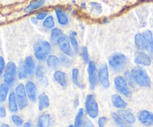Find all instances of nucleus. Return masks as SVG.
<instances>
[{
  "label": "nucleus",
  "mask_w": 153,
  "mask_h": 127,
  "mask_svg": "<svg viewBox=\"0 0 153 127\" xmlns=\"http://www.w3.org/2000/svg\"><path fill=\"white\" fill-rule=\"evenodd\" d=\"M131 76L134 83L142 87H149L151 80L146 70L142 67H135L131 71Z\"/></svg>",
  "instance_id": "f257e3e1"
},
{
  "label": "nucleus",
  "mask_w": 153,
  "mask_h": 127,
  "mask_svg": "<svg viewBox=\"0 0 153 127\" xmlns=\"http://www.w3.org/2000/svg\"><path fill=\"white\" fill-rule=\"evenodd\" d=\"M51 45L49 42L45 40H39L36 42L34 46V55L39 61H43L46 59L48 55L51 52Z\"/></svg>",
  "instance_id": "f03ea898"
},
{
  "label": "nucleus",
  "mask_w": 153,
  "mask_h": 127,
  "mask_svg": "<svg viewBox=\"0 0 153 127\" xmlns=\"http://www.w3.org/2000/svg\"><path fill=\"white\" fill-rule=\"evenodd\" d=\"M17 74V68L16 64L10 61L6 65L4 73V82L7 86H10L13 84Z\"/></svg>",
  "instance_id": "7ed1b4c3"
},
{
  "label": "nucleus",
  "mask_w": 153,
  "mask_h": 127,
  "mask_svg": "<svg viewBox=\"0 0 153 127\" xmlns=\"http://www.w3.org/2000/svg\"><path fill=\"white\" fill-rule=\"evenodd\" d=\"M127 62V58L124 54L120 53L114 54L110 57L108 59V63L110 66L114 71H121Z\"/></svg>",
  "instance_id": "20e7f679"
},
{
  "label": "nucleus",
  "mask_w": 153,
  "mask_h": 127,
  "mask_svg": "<svg viewBox=\"0 0 153 127\" xmlns=\"http://www.w3.org/2000/svg\"><path fill=\"white\" fill-rule=\"evenodd\" d=\"M85 109L86 112L90 117L96 118L99 115V106L95 97L93 95H88L85 101Z\"/></svg>",
  "instance_id": "39448f33"
},
{
  "label": "nucleus",
  "mask_w": 153,
  "mask_h": 127,
  "mask_svg": "<svg viewBox=\"0 0 153 127\" xmlns=\"http://www.w3.org/2000/svg\"><path fill=\"white\" fill-rule=\"evenodd\" d=\"M15 94H16L18 107L20 109H23L28 106V99H27L28 96H27L25 86L22 83H20L16 86L15 89Z\"/></svg>",
  "instance_id": "423d86ee"
},
{
  "label": "nucleus",
  "mask_w": 153,
  "mask_h": 127,
  "mask_svg": "<svg viewBox=\"0 0 153 127\" xmlns=\"http://www.w3.org/2000/svg\"><path fill=\"white\" fill-rule=\"evenodd\" d=\"M114 85L117 90L120 92L122 95L127 97V98L131 97V91L128 88L126 78H124L122 76H117L114 79Z\"/></svg>",
  "instance_id": "0eeeda50"
},
{
  "label": "nucleus",
  "mask_w": 153,
  "mask_h": 127,
  "mask_svg": "<svg viewBox=\"0 0 153 127\" xmlns=\"http://www.w3.org/2000/svg\"><path fill=\"white\" fill-rule=\"evenodd\" d=\"M57 44L60 50L68 57H73L74 52L70 47V39L67 36H61L57 40Z\"/></svg>",
  "instance_id": "6e6552de"
},
{
  "label": "nucleus",
  "mask_w": 153,
  "mask_h": 127,
  "mask_svg": "<svg viewBox=\"0 0 153 127\" xmlns=\"http://www.w3.org/2000/svg\"><path fill=\"white\" fill-rule=\"evenodd\" d=\"M98 78L102 86L105 89H108L110 86V81H109V74L108 68L106 64H102L100 66L98 71Z\"/></svg>",
  "instance_id": "1a4fd4ad"
},
{
  "label": "nucleus",
  "mask_w": 153,
  "mask_h": 127,
  "mask_svg": "<svg viewBox=\"0 0 153 127\" xmlns=\"http://www.w3.org/2000/svg\"><path fill=\"white\" fill-rule=\"evenodd\" d=\"M88 80H89L91 89H94L97 85V72L96 64L94 61H90L88 68Z\"/></svg>",
  "instance_id": "9d476101"
},
{
  "label": "nucleus",
  "mask_w": 153,
  "mask_h": 127,
  "mask_svg": "<svg viewBox=\"0 0 153 127\" xmlns=\"http://www.w3.org/2000/svg\"><path fill=\"white\" fill-rule=\"evenodd\" d=\"M139 121L146 126H151L153 125V113L147 110H142L137 115Z\"/></svg>",
  "instance_id": "9b49d317"
},
{
  "label": "nucleus",
  "mask_w": 153,
  "mask_h": 127,
  "mask_svg": "<svg viewBox=\"0 0 153 127\" xmlns=\"http://www.w3.org/2000/svg\"><path fill=\"white\" fill-rule=\"evenodd\" d=\"M134 62L137 65L149 66L152 63V59L149 55L144 52H137L134 57Z\"/></svg>",
  "instance_id": "f8f14e48"
},
{
  "label": "nucleus",
  "mask_w": 153,
  "mask_h": 127,
  "mask_svg": "<svg viewBox=\"0 0 153 127\" xmlns=\"http://www.w3.org/2000/svg\"><path fill=\"white\" fill-rule=\"evenodd\" d=\"M25 91L28 98L31 101H35L37 98V87L35 84L31 81H27L25 84Z\"/></svg>",
  "instance_id": "ddd939ff"
},
{
  "label": "nucleus",
  "mask_w": 153,
  "mask_h": 127,
  "mask_svg": "<svg viewBox=\"0 0 153 127\" xmlns=\"http://www.w3.org/2000/svg\"><path fill=\"white\" fill-rule=\"evenodd\" d=\"M143 37L146 43V49L149 53L153 54V35L149 30L143 31Z\"/></svg>",
  "instance_id": "4468645a"
},
{
  "label": "nucleus",
  "mask_w": 153,
  "mask_h": 127,
  "mask_svg": "<svg viewBox=\"0 0 153 127\" xmlns=\"http://www.w3.org/2000/svg\"><path fill=\"white\" fill-rule=\"evenodd\" d=\"M118 115L125 120L126 123L132 124L136 121L135 116L128 109H121L118 111Z\"/></svg>",
  "instance_id": "2eb2a0df"
},
{
  "label": "nucleus",
  "mask_w": 153,
  "mask_h": 127,
  "mask_svg": "<svg viewBox=\"0 0 153 127\" xmlns=\"http://www.w3.org/2000/svg\"><path fill=\"white\" fill-rule=\"evenodd\" d=\"M18 104L15 92L11 91L8 96V109L11 112H16L18 110Z\"/></svg>",
  "instance_id": "dca6fc26"
},
{
  "label": "nucleus",
  "mask_w": 153,
  "mask_h": 127,
  "mask_svg": "<svg viewBox=\"0 0 153 127\" xmlns=\"http://www.w3.org/2000/svg\"><path fill=\"white\" fill-rule=\"evenodd\" d=\"M55 13H56L58 22L60 25H66L68 24L69 17L64 10H62L61 8H56L55 9Z\"/></svg>",
  "instance_id": "f3484780"
},
{
  "label": "nucleus",
  "mask_w": 153,
  "mask_h": 127,
  "mask_svg": "<svg viewBox=\"0 0 153 127\" xmlns=\"http://www.w3.org/2000/svg\"><path fill=\"white\" fill-rule=\"evenodd\" d=\"M45 4V0H34L29 3L28 6L24 9V12L26 13H31L34 10L41 7Z\"/></svg>",
  "instance_id": "a211bd4d"
},
{
  "label": "nucleus",
  "mask_w": 153,
  "mask_h": 127,
  "mask_svg": "<svg viewBox=\"0 0 153 127\" xmlns=\"http://www.w3.org/2000/svg\"><path fill=\"white\" fill-rule=\"evenodd\" d=\"M112 104L115 108L117 109H125L127 106V104L122 98V97L119 95H112L111 98Z\"/></svg>",
  "instance_id": "6ab92c4d"
},
{
  "label": "nucleus",
  "mask_w": 153,
  "mask_h": 127,
  "mask_svg": "<svg viewBox=\"0 0 153 127\" xmlns=\"http://www.w3.org/2000/svg\"><path fill=\"white\" fill-rule=\"evenodd\" d=\"M25 68L28 74L29 75H32L35 71V64H34V61L32 57L28 56L25 58Z\"/></svg>",
  "instance_id": "aec40b11"
},
{
  "label": "nucleus",
  "mask_w": 153,
  "mask_h": 127,
  "mask_svg": "<svg viewBox=\"0 0 153 127\" xmlns=\"http://www.w3.org/2000/svg\"><path fill=\"white\" fill-rule=\"evenodd\" d=\"M51 122H52V119H51V117L49 115H42L38 119V121H37V126L49 127L50 126Z\"/></svg>",
  "instance_id": "412c9836"
},
{
  "label": "nucleus",
  "mask_w": 153,
  "mask_h": 127,
  "mask_svg": "<svg viewBox=\"0 0 153 127\" xmlns=\"http://www.w3.org/2000/svg\"><path fill=\"white\" fill-rule=\"evenodd\" d=\"M54 79L55 80V81L58 83H59V85H61V86H66L67 85V80H66V75L63 71H56L54 73Z\"/></svg>",
  "instance_id": "4be33fe9"
},
{
  "label": "nucleus",
  "mask_w": 153,
  "mask_h": 127,
  "mask_svg": "<svg viewBox=\"0 0 153 127\" xmlns=\"http://www.w3.org/2000/svg\"><path fill=\"white\" fill-rule=\"evenodd\" d=\"M39 101V110L42 111V110L47 109L49 106V97L45 94H42L39 96L38 98Z\"/></svg>",
  "instance_id": "5701e85b"
},
{
  "label": "nucleus",
  "mask_w": 153,
  "mask_h": 127,
  "mask_svg": "<svg viewBox=\"0 0 153 127\" xmlns=\"http://www.w3.org/2000/svg\"><path fill=\"white\" fill-rule=\"evenodd\" d=\"M134 43L135 46L138 50H143L146 48V43H145L144 38L143 34H137L134 37Z\"/></svg>",
  "instance_id": "b1692460"
},
{
  "label": "nucleus",
  "mask_w": 153,
  "mask_h": 127,
  "mask_svg": "<svg viewBox=\"0 0 153 127\" xmlns=\"http://www.w3.org/2000/svg\"><path fill=\"white\" fill-rule=\"evenodd\" d=\"M17 75L18 78H19V80H22V79L26 78L27 75H28L26 68H25V62H23V61L19 62L17 68Z\"/></svg>",
  "instance_id": "393cba45"
},
{
  "label": "nucleus",
  "mask_w": 153,
  "mask_h": 127,
  "mask_svg": "<svg viewBox=\"0 0 153 127\" xmlns=\"http://www.w3.org/2000/svg\"><path fill=\"white\" fill-rule=\"evenodd\" d=\"M9 92V86L6 83L0 85V103H4L7 99Z\"/></svg>",
  "instance_id": "a878e982"
},
{
  "label": "nucleus",
  "mask_w": 153,
  "mask_h": 127,
  "mask_svg": "<svg viewBox=\"0 0 153 127\" xmlns=\"http://www.w3.org/2000/svg\"><path fill=\"white\" fill-rule=\"evenodd\" d=\"M60 59L55 55H49L46 58L47 65L51 68H55L59 65Z\"/></svg>",
  "instance_id": "bb28decb"
},
{
  "label": "nucleus",
  "mask_w": 153,
  "mask_h": 127,
  "mask_svg": "<svg viewBox=\"0 0 153 127\" xmlns=\"http://www.w3.org/2000/svg\"><path fill=\"white\" fill-rule=\"evenodd\" d=\"M84 117V109H79L76 115V119H75L74 127H82V122H83Z\"/></svg>",
  "instance_id": "cd10ccee"
},
{
  "label": "nucleus",
  "mask_w": 153,
  "mask_h": 127,
  "mask_svg": "<svg viewBox=\"0 0 153 127\" xmlns=\"http://www.w3.org/2000/svg\"><path fill=\"white\" fill-rule=\"evenodd\" d=\"M111 116H112V118H113L114 121V123H116V125L117 126L126 127V123H125L126 122L125 120H124L123 119L122 117H121L118 114L114 112V113H112Z\"/></svg>",
  "instance_id": "c85d7f7f"
},
{
  "label": "nucleus",
  "mask_w": 153,
  "mask_h": 127,
  "mask_svg": "<svg viewBox=\"0 0 153 127\" xmlns=\"http://www.w3.org/2000/svg\"><path fill=\"white\" fill-rule=\"evenodd\" d=\"M43 25L44 28H47V29H52L55 26V20L52 16H49L46 17L43 22Z\"/></svg>",
  "instance_id": "c756f323"
},
{
  "label": "nucleus",
  "mask_w": 153,
  "mask_h": 127,
  "mask_svg": "<svg viewBox=\"0 0 153 127\" xmlns=\"http://www.w3.org/2000/svg\"><path fill=\"white\" fill-rule=\"evenodd\" d=\"M35 75L40 80H44L45 78V69L43 65H37L35 68Z\"/></svg>",
  "instance_id": "7c9ffc66"
},
{
  "label": "nucleus",
  "mask_w": 153,
  "mask_h": 127,
  "mask_svg": "<svg viewBox=\"0 0 153 127\" xmlns=\"http://www.w3.org/2000/svg\"><path fill=\"white\" fill-rule=\"evenodd\" d=\"M63 36V31L59 28H52L51 31V40L52 41L58 40L59 37Z\"/></svg>",
  "instance_id": "2f4dec72"
},
{
  "label": "nucleus",
  "mask_w": 153,
  "mask_h": 127,
  "mask_svg": "<svg viewBox=\"0 0 153 127\" xmlns=\"http://www.w3.org/2000/svg\"><path fill=\"white\" fill-rule=\"evenodd\" d=\"M72 79L75 85L79 87H81V83L79 79V70L77 68H73L72 71Z\"/></svg>",
  "instance_id": "473e14b6"
},
{
  "label": "nucleus",
  "mask_w": 153,
  "mask_h": 127,
  "mask_svg": "<svg viewBox=\"0 0 153 127\" xmlns=\"http://www.w3.org/2000/svg\"><path fill=\"white\" fill-rule=\"evenodd\" d=\"M69 39H70V42L73 48V50L75 51V52L78 53L79 50V43H78L77 40L75 38L74 36H72L70 35V38Z\"/></svg>",
  "instance_id": "72a5a7b5"
},
{
  "label": "nucleus",
  "mask_w": 153,
  "mask_h": 127,
  "mask_svg": "<svg viewBox=\"0 0 153 127\" xmlns=\"http://www.w3.org/2000/svg\"><path fill=\"white\" fill-rule=\"evenodd\" d=\"M11 120L13 121V123L16 125V126H20L21 125H22L23 123V120L19 116L16 115H13L11 116Z\"/></svg>",
  "instance_id": "f704fd0d"
},
{
  "label": "nucleus",
  "mask_w": 153,
  "mask_h": 127,
  "mask_svg": "<svg viewBox=\"0 0 153 127\" xmlns=\"http://www.w3.org/2000/svg\"><path fill=\"white\" fill-rule=\"evenodd\" d=\"M90 4H91V7H92V9L94 10V12H95L96 13H97V14H100V13H102L101 4H99V3L97 2H91Z\"/></svg>",
  "instance_id": "c9c22d12"
},
{
  "label": "nucleus",
  "mask_w": 153,
  "mask_h": 127,
  "mask_svg": "<svg viewBox=\"0 0 153 127\" xmlns=\"http://www.w3.org/2000/svg\"><path fill=\"white\" fill-rule=\"evenodd\" d=\"M82 57L85 62H89V54L87 47H83L82 48Z\"/></svg>",
  "instance_id": "e433bc0d"
},
{
  "label": "nucleus",
  "mask_w": 153,
  "mask_h": 127,
  "mask_svg": "<svg viewBox=\"0 0 153 127\" xmlns=\"http://www.w3.org/2000/svg\"><path fill=\"white\" fill-rule=\"evenodd\" d=\"M108 122V118L106 117H101L98 120L99 127H105Z\"/></svg>",
  "instance_id": "4c0bfd02"
},
{
  "label": "nucleus",
  "mask_w": 153,
  "mask_h": 127,
  "mask_svg": "<svg viewBox=\"0 0 153 127\" xmlns=\"http://www.w3.org/2000/svg\"><path fill=\"white\" fill-rule=\"evenodd\" d=\"M5 68V63H4V58L0 56V77L2 75V73Z\"/></svg>",
  "instance_id": "58836bf2"
},
{
  "label": "nucleus",
  "mask_w": 153,
  "mask_h": 127,
  "mask_svg": "<svg viewBox=\"0 0 153 127\" xmlns=\"http://www.w3.org/2000/svg\"><path fill=\"white\" fill-rule=\"evenodd\" d=\"M6 116V109L2 103H0V118H4Z\"/></svg>",
  "instance_id": "ea45409f"
},
{
  "label": "nucleus",
  "mask_w": 153,
  "mask_h": 127,
  "mask_svg": "<svg viewBox=\"0 0 153 127\" xmlns=\"http://www.w3.org/2000/svg\"><path fill=\"white\" fill-rule=\"evenodd\" d=\"M46 16H47V13L46 12H40L36 15V18L37 20H43V19H46Z\"/></svg>",
  "instance_id": "a19ab883"
},
{
  "label": "nucleus",
  "mask_w": 153,
  "mask_h": 127,
  "mask_svg": "<svg viewBox=\"0 0 153 127\" xmlns=\"http://www.w3.org/2000/svg\"><path fill=\"white\" fill-rule=\"evenodd\" d=\"M84 127H94V123L91 122V120H90L89 119H87L85 122Z\"/></svg>",
  "instance_id": "79ce46f5"
},
{
  "label": "nucleus",
  "mask_w": 153,
  "mask_h": 127,
  "mask_svg": "<svg viewBox=\"0 0 153 127\" xmlns=\"http://www.w3.org/2000/svg\"><path fill=\"white\" fill-rule=\"evenodd\" d=\"M22 127H32V125H31V122L28 121V122H25V123H24Z\"/></svg>",
  "instance_id": "37998d69"
},
{
  "label": "nucleus",
  "mask_w": 153,
  "mask_h": 127,
  "mask_svg": "<svg viewBox=\"0 0 153 127\" xmlns=\"http://www.w3.org/2000/svg\"><path fill=\"white\" fill-rule=\"evenodd\" d=\"M31 22H32L33 24H34V25H37V18H34V17L31 18Z\"/></svg>",
  "instance_id": "c03bdc74"
},
{
  "label": "nucleus",
  "mask_w": 153,
  "mask_h": 127,
  "mask_svg": "<svg viewBox=\"0 0 153 127\" xmlns=\"http://www.w3.org/2000/svg\"><path fill=\"white\" fill-rule=\"evenodd\" d=\"M70 35H72V36H76L77 35V32H76V31H70Z\"/></svg>",
  "instance_id": "a18cd8bd"
},
{
  "label": "nucleus",
  "mask_w": 153,
  "mask_h": 127,
  "mask_svg": "<svg viewBox=\"0 0 153 127\" xmlns=\"http://www.w3.org/2000/svg\"><path fill=\"white\" fill-rule=\"evenodd\" d=\"M0 127H10V126H9L8 124H6V123H3V124H1V126Z\"/></svg>",
  "instance_id": "49530a36"
},
{
  "label": "nucleus",
  "mask_w": 153,
  "mask_h": 127,
  "mask_svg": "<svg viewBox=\"0 0 153 127\" xmlns=\"http://www.w3.org/2000/svg\"><path fill=\"white\" fill-rule=\"evenodd\" d=\"M67 127H74V126H73V125H70V126H67Z\"/></svg>",
  "instance_id": "de8ad7c7"
}]
</instances>
